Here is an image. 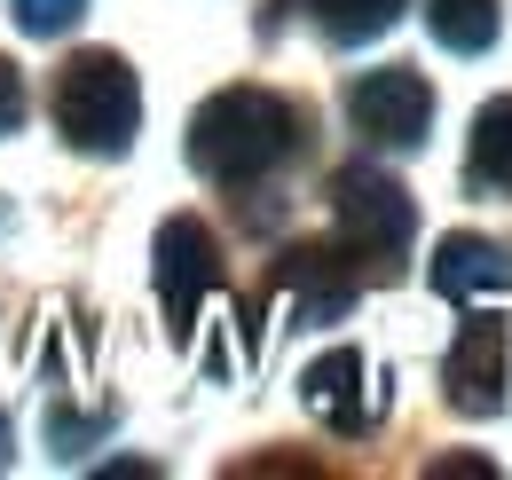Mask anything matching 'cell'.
Segmentation results:
<instances>
[{
    "instance_id": "obj_1",
    "label": "cell",
    "mask_w": 512,
    "mask_h": 480,
    "mask_svg": "<svg viewBox=\"0 0 512 480\" xmlns=\"http://www.w3.org/2000/svg\"><path fill=\"white\" fill-rule=\"evenodd\" d=\"M292 150H300V111L268 87H221L190 119V166L205 181H229V189L268 181Z\"/></svg>"
},
{
    "instance_id": "obj_2",
    "label": "cell",
    "mask_w": 512,
    "mask_h": 480,
    "mask_svg": "<svg viewBox=\"0 0 512 480\" xmlns=\"http://www.w3.org/2000/svg\"><path fill=\"white\" fill-rule=\"evenodd\" d=\"M134 126H142V79L127 56L87 48L56 71V134L87 158H127Z\"/></svg>"
},
{
    "instance_id": "obj_3",
    "label": "cell",
    "mask_w": 512,
    "mask_h": 480,
    "mask_svg": "<svg viewBox=\"0 0 512 480\" xmlns=\"http://www.w3.org/2000/svg\"><path fill=\"white\" fill-rule=\"evenodd\" d=\"M150 276H158V307H166V331L190 339L205 292H221V244L197 213H174L158 221V244H150Z\"/></svg>"
},
{
    "instance_id": "obj_4",
    "label": "cell",
    "mask_w": 512,
    "mask_h": 480,
    "mask_svg": "<svg viewBox=\"0 0 512 480\" xmlns=\"http://www.w3.org/2000/svg\"><path fill=\"white\" fill-rule=\"evenodd\" d=\"M331 213H339V237L355 244V252H371V260H394L402 244L418 237V205H410V189L379 166H347V174H331Z\"/></svg>"
},
{
    "instance_id": "obj_5",
    "label": "cell",
    "mask_w": 512,
    "mask_h": 480,
    "mask_svg": "<svg viewBox=\"0 0 512 480\" xmlns=\"http://www.w3.org/2000/svg\"><path fill=\"white\" fill-rule=\"evenodd\" d=\"M442 386H449L457 418H497L505 410V386H512V323L505 315H465V331L449 339Z\"/></svg>"
},
{
    "instance_id": "obj_6",
    "label": "cell",
    "mask_w": 512,
    "mask_h": 480,
    "mask_svg": "<svg viewBox=\"0 0 512 480\" xmlns=\"http://www.w3.org/2000/svg\"><path fill=\"white\" fill-rule=\"evenodd\" d=\"M347 119L355 134H371L379 150H418L426 126H434V87L410 71V63H379L347 87Z\"/></svg>"
},
{
    "instance_id": "obj_7",
    "label": "cell",
    "mask_w": 512,
    "mask_h": 480,
    "mask_svg": "<svg viewBox=\"0 0 512 480\" xmlns=\"http://www.w3.org/2000/svg\"><path fill=\"white\" fill-rule=\"evenodd\" d=\"M276 292H284V307H292L300 331H316V323H339V315L355 307L363 276H355L331 244H292V252L276 260Z\"/></svg>"
},
{
    "instance_id": "obj_8",
    "label": "cell",
    "mask_w": 512,
    "mask_h": 480,
    "mask_svg": "<svg viewBox=\"0 0 512 480\" xmlns=\"http://www.w3.org/2000/svg\"><path fill=\"white\" fill-rule=\"evenodd\" d=\"M300 402L316 410L331 433H363V425L379 418V402H371V362L355 355V347H331L300 370Z\"/></svg>"
},
{
    "instance_id": "obj_9",
    "label": "cell",
    "mask_w": 512,
    "mask_h": 480,
    "mask_svg": "<svg viewBox=\"0 0 512 480\" xmlns=\"http://www.w3.org/2000/svg\"><path fill=\"white\" fill-rule=\"evenodd\" d=\"M512 284V260H505V244H489V237H442L434 244V292L442 300H497Z\"/></svg>"
},
{
    "instance_id": "obj_10",
    "label": "cell",
    "mask_w": 512,
    "mask_h": 480,
    "mask_svg": "<svg viewBox=\"0 0 512 480\" xmlns=\"http://www.w3.org/2000/svg\"><path fill=\"white\" fill-rule=\"evenodd\" d=\"M284 8H308L331 48H363V40L394 32V16H402L410 0H284Z\"/></svg>"
},
{
    "instance_id": "obj_11",
    "label": "cell",
    "mask_w": 512,
    "mask_h": 480,
    "mask_svg": "<svg viewBox=\"0 0 512 480\" xmlns=\"http://www.w3.org/2000/svg\"><path fill=\"white\" fill-rule=\"evenodd\" d=\"M426 32L442 40L449 56H481V48H497L505 8L497 0H426Z\"/></svg>"
},
{
    "instance_id": "obj_12",
    "label": "cell",
    "mask_w": 512,
    "mask_h": 480,
    "mask_svg": "<svg viewBox=\"0 0 512 480\" xmlns=\"http://www.w3.org/2000/svg\"><path fill=\"white\" fill-rule=\"evenodd\" d=\"M473 189H512V95L473 111V150H465Z\"/></svg>"
},
{
    "instance_id": "obj_13",
    "label": "cell",
    "mask_w": 512,
    "mask_h": 480,
    "mask_svg": "<svg viewBox=\"0 0 512 480\" xmlns=\"http://www.w3.org/2000/svg\"><path fill=\"white\" fill-rule=\"evenodd\" d=\"M87 16V0H16V24L32 32V40H56V32H71Z\"/></svg>"
},
{
    "instance_id": "obj_14",
    "label": "cell",
    "mask_w": 512,
    "mask_h": 480,
    "mask_svg": "<svg viewBox=\"0 0 512 480\" xmlns=\"http://www.w3.org/2000/svg\"><path fill=\"white\" fill-rule=\"evenodd\" d=\"M111 433V418H71V410H56L48 418V441H56V457H79L87 441H103Z\"/></svg>"
},
{
    "instance_id": "obj_15",
    "label": "cell",
    "mask_w": 512,
    "mask_h": 480,
    "mask_svg": "<svg viewBox=\"0 0 512 480\" xmlns=\"http://www.w3.org/2000/svg\"><path fill=\"white\" fill-rule=\"evenodd\" d=\"M24 126V71L0 56V134H16Z\"/></svg>"
},
{
    "instance_id": "obj_16",
    "label": "cell",
    "mask_w": 512,
    "mask_h": 480,
    "mask_svg": "<svg viewBox=\"0 0 512 480\" xmlns=\"http://www.w3.org/2000/svg\"><path fill=\"white\" fill-rule=\"evenodd\" d=\"M434 480H489V465H481V457H442Z\"/></svg>"
},
{
    "instance_id": "obj_17",
    "label": "cell",
    "mask_w": 512,
    "mask_h": 480,
    "mask_svg": "<svg viewBox=\"0 0 512 480\" xmlns=\"http://www.w3.org/2000/svg\"><path fill=\"white\" fill-rule=\"evenodd\" d=\"M8 449H16V433H8V410H0V465H8Z\"/></svg>"
}]
</instances>
